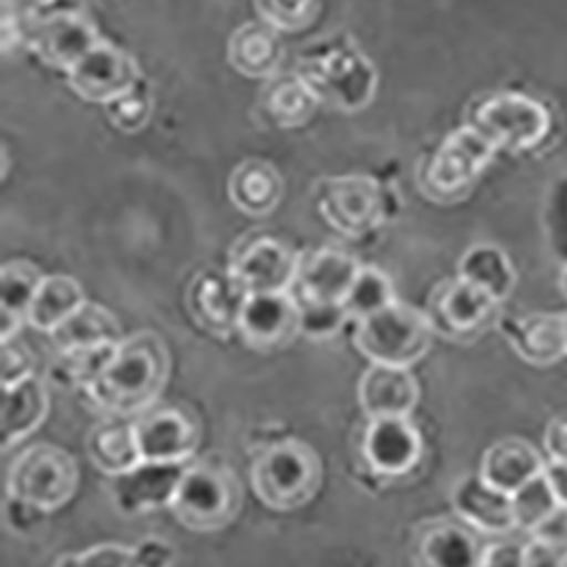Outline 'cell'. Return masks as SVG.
Masks as SVG:
<instances>
[{"label": "cell", "mask_w": 567, "mask_h": 567, "mask_svg": "<svg viewBox=\"0 0 567 567\" xmlns=\"http://www.w3.org/2000/svg\"><path fill=\"white\" fill-rule=\"evenodd\" d=\"M391 302H395L393 281L382 268L377 266H361L354 284L343 300L352 322L377 313L380 309L389 307Z\"/></svg>", "instance_id": "e575fe53"}, {"label": "cell", "mask_w": 567, "mask_h": 567, "mask_svg": "<svg viewBox=\"0 0 567 567\" xmlns=\"http://www.w3.org/2000/svg\"><path fill=\"white\" fill-rule=\"evenodd\" d=\"M298 73L311 84L322 105L343 114L368 110L380 86V71L354 45H337L322 55L309 58Z\"/></svg>", "instance_id": "5b68a950"}, {"label": "cell", "mask_w": 567, "mask_h": 567, "mask_svg": "<svg viewBox=\"0 0 567 567\" xmlns=\"http://www.w3.org/2000/svg\"><path fill=\"white\" fill-rule=\"evenodd\" d=\"M43 272L25 259H14L0 268V343L17 339L28 322L30 305L41 287Z\"/></svg>", "instance_id": "83f0119b"}, {"label": "cell", "mask_w": 567, "mask_h": 567, "mask_svg": "<svg viewBox=\"0 0 567 567\" xmlns=\"http://www.w3.org/2000/svg\"><path fill=\"white\" fill-rule=\"evenodd\" d=\"M244 506V486L225 463H188L171 504L177 523L196 534H214L229 527Z\"/></svg>", "instance_id": "3957f363"}, {"label": "cell", "mask_w": 567, "mask_h": 567, "mask_svg": "<svg viewBox=\"0 0 567 567\" xmlns=\"http://www.w3.org/2000/svg\"><path fill=\"white\" fill-rule=\"evenodd\" d=\"M177 560V549L159 536H148L134 545V567H171Z\"/></svg>", "instance_id": "7bdbcfd3"}, {"label": "cell", "mask_w": 567, "mask_h": 567, "mask_svg": "<svg viewBox=\"0 0 567 567\" xmlns=\"http://www.w3.org/2000/svg\"><path fill=\"white\" fill-rule=\"evenodd\" d=\"M86 454L105 477H116L138 465L144 458L136 443L134 417L110 415L105 422L96 424L86 436Z\"/></svg>", "instance_id": "f1b7e54d"}, {"label": "cell", "mask_w": 567, "mask_h": 567, "mask_svg": "<svg viewBox=\"0 0 567 567\" xmlns=\"http://www.w3.org/2000/svg\"><path fill=\"white\" fill-rule=\"evenodd\" d=\"M475 125L499 151L523 153L540 146L551 132L549 110L525 93H495L477 107Z\"/></svg>", "instance_id": "9c48e42d"}, {"label": "cell", "mask_w": 567, "mask_h": 567, "mask_svg": "<svg viewBox=\"0 0 567 567\" xmlns=\"http://www.w3.org/2000/svg\"><path fill=\"white\" fill-rule=\"evenodd\" d=\"M173 359L164 339L151 329L125 337L110 365L86 389V395L107 415L136 417L157 404L168 386Z\"/></svg>", "instance_id": "6da1fadb"}, {"label": "cell", "mask_w": 567, "mask_h": 567, "mask_svg": "<svg viewBox=\"0 0 567 567\" xmlns=\"http://www.w3.org/2000/svg\"><path fill=\"white\" fill-rule=\"evenodd\" d=\"M229 66L250 80H268L279 73L284 43L279 30L266 21H248L236 28L227 41Z\"/></svg>", "instance_id": "603a6c76"}, {"label": "cell", "mask_w": 567, "mask_h": 567, "mask_svg": "<svg viewBox=\"0 0 567 567\" xmlns=\"http://www.w3.org/2000/svg\"><path fill=\"white\" fill-rule=\"evenodd\" d=\"M532 536H543V538H563L567 540V506H558L554 515L547 519V523L534 532Z\"/></svg>", "instance_id": "c3c4849f"}, {"label": "cell", "mask_w": 567, "mask_h": 567, "mask_svg": "<svg viewBox=\"0 0 567 567\" xmlns=\"http://www.w3.org/2000/svg\"><path fill=\"white\" fill-rule=\"evenodd\" d=\"M525 545L517 540H499L486 545L480 554L477 567H525Z\"/></svg>", "instance_id": "f6af8a7d"}, {"label": "cell", "mask_w": 567, "mask_h": 567, "mask_svg": "<svg viewBox=\"0 0 567 567\" xmlns=\"http://www.w3.org/2000/svg\"><path fill=\"white\" fill-rule=\"evenodd\" d=\"M545 475L556 493L558 504L567 506V461H551L545 465Z\"/></svg>", "instance_id": "7dc6e473"}, {"label": "cell", "mask_w": 567, "mask_h": 567, "mask_svg": "<svg viewBox=\"0 0 567 567\" xmlns=\"http://www.w3.org/2000/svg\"><path fill=\"white\" fill-rule=\"evenodd\" d=\"M250 482L266 508L277 513L298 511L322 488V458L309 443L284 439L257 456Z\"/></svg>", "instance_id": "7a4b0ae2"}, {"label": "cell", "mask_w": 567, "mask_h": 567, "mask_svg": "<svg viewBox=\"0 0 567 567\" xmlns=\"http://www.w3.org/2000/svg\"><path fill=\"white\" fill-rule=\"evenodd\" d=\"M361 266L363 264H359L352 255L337 248L307 252L300 257V272L293 291L318 300L343 302Z\"/></svg>", "instance_id": "cb8c5ba5"}, {"label": "cell", "mask_w": 567, "mask_h": 567, "mask_svg": "<svg viewBox=\"0 0 567 567\" xmlns=\"http://www.w3.org/2000/svg\"><path fill=\"white\" fill-rule=\"evenodd\" d=\"M255 8L261 21L279 32L307 30L320 14L322 0H255Z\"/></svg>", "instance_id": "74e56055"}, {"label": "cell", "mask_w": 567, "mask_h": 567, "mask_svg": "<svg viewBox=\"0 0 567 567\" xmlns=\"http://www.w3.org/2000/svg\"><path fill=\"white\" fill-rule=\"evenodd\" d=\"M116 348L118 343L80 350H58L49 368V380L60 389H80L86 393V389L99 380L101 372L114 359Z\"/></svg>", "instance_id": "836d02e7"}, {"label": "cell", "mask_w": 567, "mask_h": 567, "mask_svg": "<svg viewBox=\"0 0 567 567\" xmlns=\"http://www.w3.org/2000/svg\"><path fill=\"white\" fill-rule=\"evenodd\" d=\"M153 112H155L153 93L144 80H141L134 89H130L127 93H123V96H118L105 105V114L112 121V125L127 134L144 130L151 123Z\"/></svg>", "instance_id": "f35d334b"}, {"label": "cell", "mask_w": 567, "mask_h": 567, "mask_svg": "<svg viewBox=\"0 0 567 567\" xmlns=\"http://www.w3.org/2000/svg\"><path fill=\"white\" fill-rule=\"evenodd\" d=\"M296 298H298V305H300L302 337H307V339L327 341V339L337 337L348 322H352L343 302L318 300V298H309V296H302V293H296Z\"/></svg>", "instance_id": "8d00e7d4"}, {"label": "cell", "mask_w": 567, "mask_h": 567, "mask_svg": "<svg viewBox=\"0 0 567 567\" xmlns=\"http://www.w3.org/2000/svg\"><path fill=\"white\" fill-rule=\"evenodd\" d=\"M417 554L430 567H472L480 563V547L472 534L454 523H432L417 540Z\"/></svg>", "instance_id": "d6a6232c"}, {"label": "cell", "mask_w": 567, "mask_h": 567, "mask_svg": "<svg viewBox=\"0 0 567 567\" xmlns=\"http://www.w3.org/2000/svg\"><path fill=\"white\" fill-rule=\"evenodd\" d=\"M23 3H28V0H3V8H17Z\"/></svg>", "instance_id": "f907efd6"}, {"label": "cell", "mask_w": 567, "mask_h": 567, "mask_svg": "<svg viewBox=\"0 0 567 567\" xmlns=\"http://www.w3.org/2000/svg\"><path fill=\"white\" fill-rule=\"evenodd\" d=\"M49 411L51 395L45 382L37 374L3 389V398H0V445L3 450H12L34 434L49 417Z\"/></svg>", "instance_id": "7402d4cb"}, {"label": "cell", "mask_w": 567, "mask_h": 567, "mask_svg": "<svg viewBox=\"0 0 567 567\" xmlns=\"http://www.w3.org/2000/svg\"><path fill=\"white\" fill-rule=\"evenodd\" d=\"M86 302L82 284L71 275H45L30 305L28 324L51 334Z\"/></svg>", "instance_id": "1f68e13d"}, {"label": "cell", "mask_w": 567, "mask_h": 567, "mask_svg": "<svg viewBox=\"0 0 567 567\" xmlns=\"http://www.w3.org/2000/svg\"><path fill=\"white\" fill-rule=\"evenodd\" d=\"M456 275L477 284L497 302H504L517 287V270L511 257L495 244H475L458 259Z\"/></svg>", "instance_id": "4dcf8cb0"}, {"label": "cell", "mask_w": 567, "mask_h": 567, "mask_svg": "<svg viewBox=\"0 0 567 567\" xmlns=\"http://www.w3.org/2000/svg\"><path fill=\"white\" fill-rule=\"evenodd\" d=\"M491 141L475 123L450 132L422 173L424 194L439 203L463 198L497 155Z\"/></svg>", "instance_id": "8992f818"}, {"label": "cell", "mask_w": 567, "mask_h": 567, "mask_svg": "<svg viewBox=\"0 0 567 567\" xmlns=\"http://www.w3.org/2000/svg\"><path fill=\"white\" fill-rule=\"evenodd\" d=\"M64 75L82 101L103 107L144 80L136 60L105 39L93 45Z\"/></svg>", "instance_id": "5bb4252c"}, {"label": "cell", "mask_w": 567, "mask_h": 567, "mask_svg": "<svg viewBox=\"0 0 567 567\" xmlns=\"http://www.w3.org/2000/svg\"><path fill=\"white\" fill-rule=\"evenodd\" d=\"M80 486L75 458L60 445L37 443L21 452L8 475V495L25 499L43 511L66 506Z\"/></svg>", "instance_id": "ba28073f"}, {"label": "cell", "mask_w": 567, "mask_h": 567, "mask_svg": "<svg viewBox=\"0 0 567 567\" xmlns=\"http://www.w3.org/2000/svg\"><path fill=\"white\" fill-rule=\"evenodd\" d=\"M231 205L246 216H270L284 198V177L266 159L248 157L236 166L227 179Z\"/></svg>", "instance_id": "d4e9b609"}, {"label": "cell", "mask_w": 567, "mask_h": 567, "mask_svg": "<svg viewBox=\"0 0 567 567\" xmlns=\"http://www.w3.org/2000/svg\"><path fill=\"white\" fill-rule=\"evenodd\" d=\"M420 402V386L411 368L370 363L359 382L361 411L372 417L411 415Z\"/></svg>", "instance_id": "ffe728a7"}, {"label": "cell", "mask_w": 567, "mask_h": 567, "mask_svg": "<svg viewBox=\"0 0 567 567\" xmlns=\"http://www.w3.org/2000/svg\"><path fill=\"white\" fill-rule=\"evenodd\" d=\"M499 332L513 352L532 365H551L567 357L563 313H529L497 318Z\"/></svg>", "instance_id": "d6986e66"}, {"label": "cell", "mask_w": 567, "mask_h": 567, "mask_svg": "<svg viewBox=\"0 0 567 567\" xmlns=\"http://www.w3.org/2000/svg\"><path fill=\"white\" fill-rule=\"evenodd\" d=\"M300 257L275 236L257 234L231 250L227 268L246 284L250 293L291 291L298 281Z\"/></svg>", "instance_id": "9a60e30c"}, {"label": "cell", "mask_w": 567, "mask_h": 567, "mask_svg": "<svg viewBox=\"0 0 567 567\" xmlns=\"http://www.w3.org/2000/svg\"><path fill=\"white\" fill-rule=\"evenodd\" d=\"M34 354L28 346L12 339L0 348V389L14 386L34 374Z\"/></svg>", "instance_id": "ab89813d"}, {"label": "cell", "mask_w": 567, "mask_h": 567, "mask_svg": "<svg viewBox=\"0 0 567 567\" xmlns=\"http://www.w3.org/2000/svg\"><path fill=\"white\" fill-rule=\"evenodd\" d=\"M316 203L327 225L348 239H363L380 229L391 214L384 184L363 173L322 179Z\"/></svg>", "instance_id": "52a82bcc"}, {"label": "cell", "mask_w": 567, "mask_h": 567, "mask_svg": "<svg viewBox=\"0 0 567 567\" xmlns=\"http://www.w3.org/2000/svg\"><path fill=\"white\" fill-rule=\"evenodd\" d=\"M261 89V110L270 123L281 130H298L305 127L322 107L320 99L311 84L296 71V73H277L264 80Z\"/></svg>", "instance_id": "484cf974"}, {"label": "cell", "mask_w": 567, "mask_h": 567, "mask_svg": "<svg viewBox=\"0 0 567 567\" xmlns=\"http://www.w3.org/2000/svg\"><path fill=\"white\" fill-rule=\"evenodd\" d=\"M6 517H8V525L19 532V534H32L37 527H41L45 523V517H49V511H43L25 499L12 497L8 495L6 502Z\"/></svg>", "instance_id": "ee69618b"}, {"label": "cell", "mask_w": 567, "mask_h": 567, "mask_svg": "<svg viewBox=\"0 0 567 567\" xmlns=\"http://www.w3.org/2000/svg\"><path fill=\"white\" fill-rule=\"evenodd\" d=\"M424 441L411 415L372 417L363 436V456L374 475L404 477L422 461Z\"/></svg>", "instance_id": "ac0fdd59"}, {"label": "cell", "mask_w": 567, "mask_h": 567, "mask_svg": "<svg viewBox=\"0 0 567 567\" xmlns=\"http://www.w3.org/2000/svg\"><path fill=\"white\" fill-rule=\"evenodd\" d=\"M239 334L257 352H277L302 337L300 305L293 291L250 293L241 318Z\"/></svg>", "instance_id": "2e32d148"}, {"label": "cell", "mask_w": 567, "mask_h": 567, "mask_svg": "<svg viewBox=\"0 0 567 567\" xmlns=\"http://www.w3.org/2000/svg\"><path fill=\"white\" fill-rule=\"evenodd\" d=\"M436 337L427 311L400 300L354 322V348L370 363L411 368L432 350Z\"/></svg>", "instance_id": "277c9868"}, {"label": "cell", "mask_w": 567, "mask_h": 567, "mask_svg": "<svg viewBox=\"0 0 567 567\" xmlns=\"http://www.w3.org/2000/svg\"><path fill=\"white\" fill-rule=\"evenodd\" d=\"M497 302L488 291L456 275V279L443 281L432 293L427 313L439 337L447 341H472L480 337L486 324L497 320Z\"/></svg>", "instance_id": "8fae6325"}, {"label": "cell", "mask_w": 567, "mask_h": 567, "mask_svg": "<svg viewBox=\"0 0 567 567\" xmlns=\"http://www.w3.org/2000/svg\"><path fill=\"white\" fill-rule=\"evenodd\" d=\"M452 508L465 525L484 534L515 529L513 495L493 486L482 475H467L452 491Z\"/></svg>", "instance_id": "44dd1931"}, {"label": "cell", "mask_w": 567, "mask_h": 567, "mask_svg": "<svg viewBox=\"0 0 567 567\" xmlns=\"http://www.w3.org/2000/svg\"><path fill=\"white\" fill-rule=\"evenodd\" d=\"M188 463L141 461L138 465L110 477V495L118 513L144 515L171 508Z\"/></svg>", "instance_id": "e0dca14e"}, {"label": "cell", "mask_w": 567, "mask_h": 567, "mask_svg": "<svg viewBox=\"0 0 567 567\" xmlns=\"http://www.w3.org/2000/svg\"><path fill=\"white\" fill-rule=\"evenodd\" d=\"M250 291L229 268H207L186 289V309L200 329L214 337L239 332V318Z\"/></svg>", "instance_id": "4fadbf2b"}, {"label": "cell", "mask_w": 567, "mask_h": 567, "mask_svg": "<svg viewBox=\"0 0 567 567\" xmlns=\"http://www.w3.org/2000/svg\"><path fill=\"white\" fill-rule=\"evenodd\" d=\"M58 350L99 348L125 339L121 320L99 302H84L69 320L49 334Z\"/></svg>", "instance_id": "f546056e"}, {"label": "cell", "mask_w": 567, "mask_h": 567, "mask_svg": "<svg viewBox=\"0 0 567 567\" xmlns=\"http://www.w3.org/2000/svg\"><path fill=\"white\" fill-rule=\"evenodd\" d=\"M78 567H134V545H93L84 551H78Z\"/></svg>", "instance_id": "60d3db41"}, {"label": "cell", "mask_w": 567, "mask_h": 567, "mask_svg": "<svg viewBox=\"0 0 567 567\" xmlns=\"http://www.w3.org/2000/svg\"><path fill=\"white\" fill-rule=\"evenodd\" d=\"M545 450L551 461H567V413L556 415L547 424Z\"/></svg>", "instance_id": "bcb514c9"}, {"label": "cell", "mask_w": 567, "mask_h": 567, "mask_svg": "<svg viewBox=\"0 0 567 567\" xmlns=\"http://www.w3.org/2000/svg\"><path fill=\"white\" fill-rule=\"evenodd\" d=\"M136 443L144 461L188 463L203 441L198 415L186 406H151L134 417Z\"/></svg>", "instance_id": "7c38bea8"}, {"label": "cell", "mask_w": 567, "mask_h": 567, "mask_svg": "<svg viewBox=\"0 0 567 567\" xmlns=\"http://www.w3.org/2000/svg\"><path fill=\"white\" fill-rule=\"evenodd\" d=\"M99 28L78 10L41 14L23 28L28 49L51 69L69 73L101 41Z\"/></svg>", "instance_id": "30bf717a"}, {"label": "cell", "mask_w": 567, "mask_h": 567, "mask_svg": "<svg viewBox=\"0 0 567 567\" xmlns=\"http://www.w3.org/2000/svg\"><path fill=\"white\" fill-rule=\"evenodd\" d=\"M545 465L547 463L543 461L540 452L529 441L502 439L486 450L480 475L493 486L513 495L517 488H523L527 482L545 472Z\"/></svg>", "instance_id": "4316f807"}, {"label": "cell", "mask_w": 567, "mask_h": 567, "mask_svg": "<svg viewBox=\"0 0 567 567\" xmlns=\"http://www.w3.org/2000/svg\"><path fill=\"white\" fill-rule=\"evenodd\" d=\"M525 567H567V540L532 536L525 545Z\"/></svg>", "instance_id": "b9f144b4"}, {"label": "cell", "mask_w": 567, "mask_h": 567, "mask_svg": "<svg viewBox=\"0 0 567 567\" xmlns=\"http://www.w3.org/2000/svg\"><path fill=\"white\" fill-rule=\"evenodd\" d=\"M556 493L547 480L545 472L527 482L523 488L513 493V515L515 529H525L529 534L538 532L558 508Z\"/></svg>", "instance_id": "d590c367"}, {"label": "cell", "mask_w": 567, "mask_h": 567, "mask_svg": "<svg viewBox=\"0 0 567 567\" xmlns=\"http://www.w3.org/2000/svg\"><path fill=\"white\" fill-rule=\"evenodd\" d=\"M563 318H565V343H567V311L563 313Z\"/></svg>", "instance_id": "816d5d0a"}, {"label": "cell", "mask_w": 567, "mask_h": 567, "mask_svg": "<svg viewBox=\"0 0 567 567\" xmlns=\"http://www.w3.org/2000/svg\"><path fill=\"white\" fill-rule=\"evenodd\" d=\"M560 291H563V296H565V300H567V264H565V268H563V272H560Z\"/></svg>", "instance_id": "681fc988"}]
</instances>
